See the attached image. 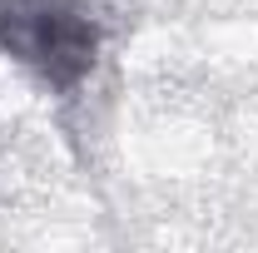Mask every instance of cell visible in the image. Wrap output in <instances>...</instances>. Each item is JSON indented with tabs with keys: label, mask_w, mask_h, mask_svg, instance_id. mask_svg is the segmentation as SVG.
Instances as JSON below:
<instances>
[{
	"label": "cell",
	"mask_w": 258,
	"mask_h": 253,
	"mask_svg": "<svg viewBox=\"0 0 258 253\" xmlns=\"http://www.w3.org/2000/svg\"><path fill=\"white\" fill-rule=\"evenodd\" d=\"M0 45L30 70H40L50 85L70 90L95 65L99 35L90 15L60 0H0Z\"/></svg>",
	"instance_id": "1"
}]
</instances>
